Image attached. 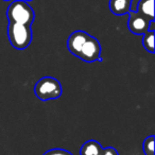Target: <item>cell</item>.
Listing matches in <instances>:
<instances>
[{
	"label": "cell",
	"instance_id": "6da1fadb",
	"mask_svg": "<svg viewBox=\"0 0 155 155\" xmlns=\"http://www.w3.org/2000/svg\"><path fill=\"white\" fill-rule=\"evenodd\" d=\"M7 17L9 22H16V24L31 26L34 20L35 14L28 1L14 0L8 7Z\"/></svg>",
	"mask_w": 155,
	"mask_h": 155
},
{
	"label": "cell",
	"instance_id": "7a4b0ae2",
	"mask_svg": "<svg viewBox=\"0 0 155 155\" xmlns=\"http://www.w3.org/2000/svg\"><path fill=\"white\" fill-rule=\"evenodd\" d=\"M8 38L11 45L17 50H24L30 46L32 41V30L28 25L9 22Z\"/></svg>",
	"mask_w": 155,
	"mask_h": 155
},
{
	"label": "cell",
	"instance_id": "3957f363",
	"mask_svg": "<svg viewBox=\"0 0 155 155\" xmlns=\"http://www.w3.org/2000/svg\"><path fill=\"white\" fill-rule=\"evenodd\" d=\"M62 85L53 77L41 78L34 85V94L41 101L58 99L62 96Z\"/></svg>",
	"mask_w": 155,
	"mask_h": 155
},
{
	"label": "cell",
	"instance_id": "277c9868",
	"mask_svg": "<svg viewBox=\"0 0 155 155\" xmlns=\"http://www.w3.org/2000/svg\"><path fill=\"white\" fill-rule=\"evenodd\" d=\"M77 58L86 63L100 62L101 61V45L96 37L89 35L88 38L82 45Z\"/></svg>",
	"mask_w": 155,
	"mask_h": 155
},
{
	"label": "cell",
	"instance_id": "5b68a950",
	"mask_svg": "<svg viewBox=\"0 0 155 155\" xmlns=\"http://www.w3.org/2000/svg\"><path fill=\"white\" fill-rule=\"evenodd\" d=\"M129 19H127V28L133 34L142 35L149 30V22L150 20L147 19L136 11H130Z\"/></svg>",
	"mask_w": 155,
	"mask_h": 155
},
{
	"label": "cell",
	"instance_id": "8992f818",
	"mask_svg": "<svg viewBox=\"0 0 155 155\" xmlns=\"http://www.w3.org/2000/svg\"><path fill=\"white\" fill-rule=\"evenodd\" d=\"M88 33H86L85 31L82 30H77L74 32H72L69 35L68 39H67V49L69 50L70 53H72L74 56H77L82 45L88 38Z\"/></svg>",
	"mask_w": 155,
	"mask_h": 155
},
{
	"label": "cell",
	"instance_id": "52a82bcc",
	"mask_svg": "<svg viewBox=\"0 0 155 155\" xmlns=\"http://www.w3.org/2000/svg\"><path fill=\"white\" fill-rule=\"evenodd\" d=\"M133 0H110V10L115 15H125L131 11Z\"/></svg>",
	"mask_w": 155,
	"mask_h": 155
},
{
	"label": "cell",
	"instance_id": "ba28073f",
	"mask_svg": "<svg viewBox=\"0 0 155 155\" xmlns=\"http://www.w3.org/2000/svg\"><path fill=\"white\" fill-rule=\"evenodd\" d=\"M136 12L149 20H154V0H139L136 5Z\"/></svg>",
	"mask_w": 155,
	"mask_h": 155
},
{
	"label": "cell",
	"instance_id": "9c48e42d",
	"mask_svg": "<svg viewBox=\"0 0 155 155\" xmlns=\"http://www.w3.org/2000/svg\"><path fill=\"white\" fill-rule=\"evenodd\" d=\"M103 147L97 140L89 139L82 144L80 149V155H99Z\"/></svg>",
	"mask_w": 155,
	"mask_h": 155
},
{
	"label": "cell",
	"instance_id": "30bf717a",
	"mask_svg": "<svg viewBox=\"0 0 155 155\" xmlns=\"http://www.w3.org/2000/svg\"><path fill=\"white\" fill-rule=\"evenodd\" d=\"M142 37V46L150 53H154V31H147Z\"/></svg>",
	"mask_w": 155,
	"mask_h": 155
},
{
	"label": "cell",
	"instance_id": "8fae6325",
	"mask_svg": "<svg viewBox=\"0 0 155 155\" xmlns=\"http://www.w3.org/2000/svg\"><path fill=\"white\" fill-rule=\"evenodd\" d=\"M154 135L148 136L144 138L142 143V150L144 155H154Z\"/></svg>",
	"mask_w": 155,
	"mask_h": 155
},
{
	"label": "cell",
	"instance_id": "7c38bea8",
	"mask_svg": "<svg viewBox=\"0 0 155 155\" xmlns=\"http://www.w3.org/2000/svg\"><path fill=\"white\" fill-rule=\"evenodd\" d=\"M43 155H73V154L71 152H69V151L65 150V149L55 148V149H51V150L46 151Z\"/></svg>",
	"mask_w": 155,
	"mask_h": 155
},
{
	"label": "cell",
	"instance_id": "4fadbf2b",
	"mask_svg": "<svg viewBox=\"0 0 155 155\" xmlns=\"http://www.w3.org/2000/svg\"><path fill=\"white\" fill-rule=\"evenodd\" d=\"M101 155H119L118 151L113 147H106L102 149Z\"/></svg>",
	"mask_w": 155,
	"mask_h": 155
},
{
	"label": "cell",
	"instance_id": "5bb4252c",
	"mask_svg": "<svg viewBox=\"0 0 155 155\" xmlns=\"http://www.w3.org/2000/svg\"><path fill=\"white\" fill-rule=\"evenodd\" d=\"M148 31H155V21L154 20H150V22H149V30Z\"/></svg>",
	"mask_w": 155,
	"mask_h": 155
},
{
	"label": "cell",
	"instance_id": "9a60e30c",
	"mask_svg": "<svg viewBox=\"0 0 155 155\" xmlns=\"http://www.w3.org/2000/svg\"><path fill=\"white\" fill-rule=\"evenodd\" d=\"M26 1H31V0H26Z\"/></svg>",
	"mask_w": 155,
	"mask_h": 155
},
{
	"label": "cell",
	"instance_id": "2e32d148",
	"mask_svg": "<svg viewBox=\"0 0 155 155\" xmlns=\"http://www.w3.org/2000/svg\"><path fill=\"white\" fill-rule=\"evenodd\" d=\"M5 1H10V0H5Z\"/></svg>",
	"mask_w": 155,
	"mask_h": 155
}]
</instances>
